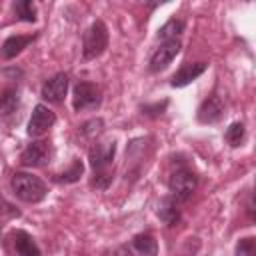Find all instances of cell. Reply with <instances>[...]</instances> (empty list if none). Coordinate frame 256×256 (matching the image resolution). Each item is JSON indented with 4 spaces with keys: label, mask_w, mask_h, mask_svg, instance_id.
<instances>
[{
    "label": "cell",
    "mask_w": 256,
    "mask_h": 256,
    "mask_svg": "<svg viewBox=\"0 0 256 256\" xmlns=\"http://www.w3.org/2000/svg\"><path fill=\"white\" fill-rule=\"evenodd\" d=\"M10 190L18 200L26 204H38L48 194L46 182L32 172H14L10 178Z\"/></svg>",
    "instance_id": "1"
},
{
    "label": "cell",
    "mask_w": 256,
    "mask_h": 256,
    "mask_svg": "<svg viewBox=\"0 0 256 256\" xmlns=\"http://www.w3.org/2000/svg\"><path fill=\"white\" fill-rule=\"evenodd\" d=\"M110 44L108 26L102 20H94L82 34V58L84 60H96L106 52Z\"/></svg>",
    "instance_id": "2"
},
{
    "label": "cell",
    "mask_w": 256,
    "mask_h": 256,
    "mask_svg": "<svg viewBox=\"0 0 256 256\" xmlns=\"http://www.w3.org/2000/svg\"><path fill=\"white\" fill-rule=\"evenodd\" d=\"M198 188V176L194 170H190L188 166H178L170 172L168 176V190L170 196H174L178 202H184L188 198H192V194Z\"/></svg>",
    "instance_id": "3"
},
{
    "label": "cell",
    "mask_w": 256,
    "mask_h": 256,
    "mask_svg": "<svg viewBox=\"0 0 256 256\" xmlns=\"http://www.w3.org/2000/svg\"><path fill=\"white\" fill-rule=\"evenodd\" d=\"M102 104V90L94 82H78L72 90V106L76 112H88L96 110Z\"/></svg>",
    "instance_id": "4"
},
{
    "label": "cell",
    "mask_w": 256,
    "mask_h": 256,
    "mask_svg": "<svg viewBox=\"0 0 256 256\" xmlns=\"http://www.w3.org/2000/svg\"><path fill=\"white\" fill-rule=\"evenodd\" d=\"M180 48H182V44H180L178 38L176 40H164V42H160L154 48V52L150 54V58H148V72L158 74V72L166 70L168 64L178 56Z\"/></svg>",
    "instance_id": "5"
},
{
    "label": "cell",
    "mask_w": 256,
    "mask_h": 256,
    "mask_svg": "<svg viewBox=\"0 0 256 256\" xmlns=\"http://www.w3.org/2000/svg\"><path fill=\"white\" fill-rule=\"evenodd\" d=\"M52 158V146L46 140H32L20 154V164L26 168L46 166Z\"/></svg>",
    "instance_id": "6"
},
{
    "label": "cell",
    "mask_w": 256,
    "mask_h": 256,
    "mask_svg": "<svg viewBox=\"0 0 256 256\" xmlns=\"http://www.w3.org/2000/svg\"><path fill=\"white\" fill-rule=\"evenodd\" d=\"M56 124V114L46 106V104H36L32 114H30V120H28V136L32 138H40L44 136L52 126Z\"/></svg>",
    "instance_id": "7"
},
{
    "label": "cell",
    "mask_w": 256,
    "mask_h": 256,
    "mask_svg": "<svg viewBox=\"0 0 256 256\" xmlns=\"http://www.w3.org/2000/svg\"><path fill=\"white\" fill-rule=\"evenodd\" d=\"M116 156V142H96L88 150V160L92 166V172H106Z\"/></svg>",
    "instance_id": "8"
},
{
    "label": "cell",
    "mask_w": 256,
    "mask_h": 256,
    "mask_svg": "<svg viewBox=\"0 0 256 256\" xmlns=\"http://www.w3.org/2000/svg\"><path fill=\"white\" fill-rule=\"evenodd\" d=\"M66 94H68V74H64V72L50 76L42 84V90H40L42 100H46L50 104H62Z\"/></svg>",
    "instance_id": "9"
},
{
    "label": "cell",
    "mask_w": 256,
    "mask_h": 256,
    "mask_svg": "<svg viewBox=\"0 0 256 256\" xmlns=\"http://www.w3.org/2000/svg\"><path fill=\"white\" fill-rule=\"evenodd\" d=\"M222 116H224V102L216 92L204 98L196 110V120L200 124H216Z\"/></svg>",
    "instance_id": "10"
},
{
    "label": "cell",
    "mask_w": 256,
    "mask_h": 256,
    "mask_svg": "<svg viewBox=\"0 0 256 256\" xmlns=\"http://www.w3.org/2000/svg\"><path fill=\"white\" fill-rule=\"evenodd\" d=\"M208 70V62H184L170 78L172 88H184L190 82H194L198 76H202Z\"/></svg>",
    "instance_id": "11"
},
{
    "label": "cell",
    "mask_w": 256,
    "mask_h": 256,
    "mask_svg": "<svg viewBox=\"0 0 256 256\" xmlns=\"http://www.w3.org/2000/svg\"><path fill=\"white\" fill-rule=\"evenodd\" d=\"M124 246L130 256H158V242L150 232H140L132 236V240Z\"/></svg>",
    "instance_id": "12"
},
{
    "label": "cell",
    "mask_w": 256,
    "mask_h": 256,
    "mask_svg": "<svg viewBox=\"0 0 256 256\" xmlns=\"http://www.w3.org/2000/svg\"><path fill=\"white\" fill-rule=\"evenodd\" d=\"M38 38V34H12V36H8L4 42H2V46H0V58L2 60H12V58H16L28 44H32L34 40Z\"/></svg>",
    "instance_id": "13"
},
{
    "label": "cell",
    "mask_w": 256,
    "mask_h": 256,
    "mask_svg": "<svg viewBox=\"0 0 256 256\" xmlns=\"http://www.w3.org/2000/svg\"><path fill=\"white\" fill-rule=\"evenodd\" d=\"M156 216L160 218L162 224H166V226H176V224L180 222V218H182L180 202H178L174 196H164V198L158 202Z\"/></svg>",
    "instance_id": "14"
},
{
    "label": "cell",
    "mask_w": 256,
    "mask_h": 256,
    "mask_svg": "<svg viewBox=\"0 0 256 256\" xmlns=\"http://www.w3.org/2000/svg\"><path fill=\"white\" fill-rule=\"evenodd\" d=\"M12 244L16 250V256H42L40 246L26 230H14L12 232Z\"/></svg>",
    "instance_id": "15"
},
{
    "label": "cell",
    "mask_w": 256,
    "mask_h": 256,
    "mask_svg": "<svg viewBox=\"0 0 256 256\" xmlns=\"http://www.w3.org/2000/svg\"><path fill=\"white\" fill-rule=\"evenodd\" d=\"M18 108H20V94H18V88H6V90L0 94V116H2V118H8V116H12Z\"/></svg>",
    "instance_id": "16"
},
{
    "label": "cell",
    "mask_w": 256,
    "mask_h": 256,
    "mask_svg": "<svg viewBox=\"0 0 256 256\" xmlns=\"http://www.w3.org/2000/svg\"><path fill=\"white\" fill-rule=\"evenodd\" d=\"M184 28H186V24H184L180 18H170L166 24H162V26L158 28L156 40H160V42H164V40H176V38L184 32Z\"/></svg>",
    "instance_id": "17"
},
{
    "label": "cell",
    "mask_w": 256,
    "mask_h": 256,
    "mask_svg": "<svg viewBox=\"0 0 256 256\" xmlns=\"http://www.w3.org/2000/svg\"><path fill=\"white\" fill-rule=\"evenodd\" d=\"M82 172H84V164H82V160H80V158H72L70 168H66L64 172L56 174L54 180H56L58 184H74V182L80 180Z\"/></svg>",
    "instance_id": "18"
},
{
    "label": "cell",
    "mask_w": 256,
    "mask_h": 256,
    "mask_svg": "<svg viewBox=\"0 0 256 256\" xmlns=\"http://www.w3.org/2000/svg\"><path fill=\"white\" fill-rule=\"evenodd\" d=\"M12 10H14L16 18L22 22H36L38 10H36V4L32 0H16L12 4Z\"/></svg>",
    "instance_id": "19"
},
{
    "label": "cell",
    "mask_w": 256,
    "mask_h": 256,
    "mask_svg": "<svg viewBox=\"0 0 256 256\" xmlns=\"http://www.w3.org/2000/svg\"><path fill=\"white\" fill-rule=\"evenodd\" d=\"M244 138H246V126H244L242 122H232V124L226 128V132H224V140H226V144L232 146V148L242 146Z\"/></svg>",
    "instance_id": "20"
},
{
    "label": "cell",
    "mask_w": 256,
    "mask_h": 256,
    "mask_svg": "<svg viewBox=\"0 0 256 256\" xmlns=\"http://www.w3.org/2000/svg\"><path fill=\"white\" fill-rule=\"evenodd\" d=\"M104 132V120L102 118H92V120H88V122H84L82 126H80V134L82 136H86V138H96V136H100Z\"/></svg>",
    "instance_id": "21"
},
{
    "label": "cell",
    "mask_w": 256,
    "mask_h": 256,
    "mask_svg": "<svg viewBox=\"0 0 256 256\" xmlns=\"http://www.w3.org/2000/svg\"><path fill=\"white\" fill-rule=\"evenodd\" d=\"M234 256H256V238H254V236L240 238V240L236 242Z\"/></svg>",
    "instance_id": "22"
},
{
    "label": "cell",
    "mask_w": 256,
    "mask_h": 256,
    "mask_svg": "<svg viewBox=\"0 0 256 256\" xmlns=\"http://www.w3.org/2000/svg\"><path fill=\"white\" fill-rule=\"evenodd\" d=\"M114 180V172L106 170V172H94L92 178H90V186L96 188V190H108V186L112 184Z\"/></svg>",
    "instance_id": "23"
},
{
    "label": "cell",
    "mask_w": 256,
    "mask_h": 256,
    "mask_svg": "<svg viewBox=\"0 0 256 256\" xmlns=\"http://www.w3.org/2000/svg\"><path fill=\"white\" fill-rule=\"evenodd\" d=\"M168 104H170L168 100H162V102H156V104H142L140 110H142V114L148 116V118H158V116H162V114L166 112Z\"/></svg>",
    "instance_id": "24"
},
{
    "label": "cell",
    "mask_w": 256,
    "mask_h": 256,
    "mask_svg": "<svg viewBox=\"0 0 256 256\" xmlns=\"http://www.w3.org/2000/svg\"><path fill=\"white\" fill-rule=\"evenodd\" d=\"M104 256H130V252H128L126 246L122 244V246H116V248H112V250H106Z\"/></svg>",
    "instance_id": "25"
}]
</instances>
